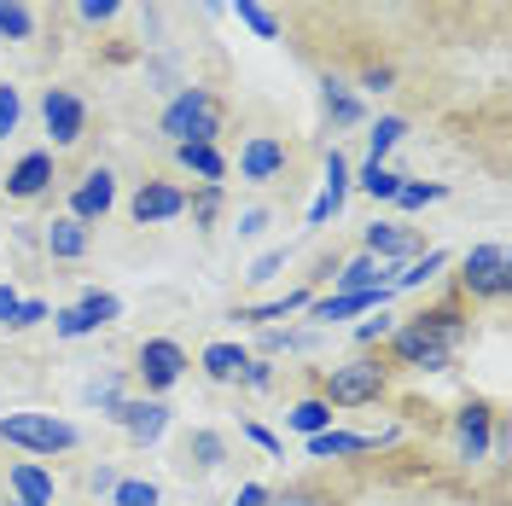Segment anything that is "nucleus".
<instances>
[{
    "mask_svg": "<svg viewBox=\"0 0 512 506\" xmlns=\"http://www.w3.org/2000/svg\"><path fill=\"white\" fill-rule=\"evenodd\" d=\"M76 309H82V315H88V326H111V320L123 315V303H117V297H111V291H82V303H76Z\"/></svg>",
    "mask_w": 512,
    "mask_h": 506,
    "instance_id": "nucleus-32",
    "label": "nucleus"
},
{
    "mask_svg": "<svg viewBox=\"0 0 512 506\" xmlns=\"http://www.w3.org/2000/svg\"><path fill=\"white\" fill-rule=\"evenodd\" d=\"M18 6H30V0H18Z\"/></svg>",
    "mask_w": 512,
    "mask_h": 506,
    "instance_id": "nucleus-53",
    "label": "nucleus"
},
{
    "mask_svg": "<svg viewBox=\"0 0 512 506\" xmlns=\"http://www.w3.org/2000/svg\"><path fill=\"white\" fill-rule=\"evenodd\" d=\"M198 6H204V12H210V18H216V12H227V0H198Z\"/></svg>",
    "mask_w": 512,
    "mask_h": 506,
    "instance_id": "nucleus-52",
    "label": "nucleus"
},
{
    "mask_svg": "<svg viewBox=\"0 0 512 506\" xmlns=\"http://www.w3.org/2000/svg\"><path fill=\"white\" fill-rule=\"evenodd\" d=\"M6 489H12V506H53L59 501V483L47 466H35V460H18L12 472H6Z\"/></svg>",
    "mask_w": 512,
    "mask_h": 506,
    "instance_id": "nucleus-16",
    "label": "nucleus"
},
{
    "mask_svg": "<svg viewBox=\"0 0 512 506\" xmlns=\"http://www.w3.org/2000/svg\"><path fill=\"white\" fill-rule=\"evenodd\" d=\"M111 204H117V175L99 163V169H88V175L70 187V210H64V216H76L82 227H94V222L111 216Z\"/></svg>",
    "mask_w": 512,
    "mask_h": 506,
    "instance_id": "nucleus-8",
    "label": "nucleus"
},
{
    "mask_svg": "<svg viewBox=\"0 0 512 506\" xmlns=\"http://www.w3.org/2000/svg\"><path fill=\"white\" fill-rule=\"evenodd\" d=\"M280 349H297V338L280 332V326H268V332H262V355H280Z\"/></svg>",
    "mask_w": 512,
    "mask_h": 506,
    "instance_id": "nucleus-45",
    "label": "nucleus"
},
{
    "mask_svg": "<svg viewBox=\"0 0 512 506\" xmlns=\"http://www.w3.org/2000/svg\"><path fill=\"white\" fill-rule=\"evenodd\" d=\"M163 489L152 483V477H117L111 483V506H158Z\"/></svg>",
    "mask_w": 512,
    "mask_h": 506,
    "instance_id": "nucleus-27",
    "label": "nucleus"
},
{
    "mask_svg": "<svg viewBox=\"0 0 512 506\" xmlns=\"http://www.w3.org/2000/svg\"><path fill=\"white\" fill-rule=\"evenodd\" d=\"M280 268H286V251H268V256H256V262H251V274H245V280L262 285V280H274Z\"/></svg>",
    "mask_w": 512,
    "mask_h": 506,
    "instance_id": "nucleus-43",
    "label": "nucleus"
},
{
    "mask_svg": "<svg viewBox=\"0 0 512 506\" xmlns=\"http://www.w3.org/2000/svg\"><path fill=\"white\" fill-rule=\"evenodd\" d=\"M291 163V146L280 140V134H251L245 146H239V175L245 181H256V187H268V181H280Z\"/></svg>",
    "mask_w": 512,
    "mask_h": 506,
    "instance_id": "nucleus-10",
    "label": "nucleus"
},
{
    "mask_svg": "<svg viewBox=\"0 0 512 506\" xmlns=\"http://www.w3.org/2000/svg\"><path fill=\"white\" fill-rule=\"evenodd\" d=\"M384 390H390V367H384V355H350V361H338V367H326V379H320V402H332V408H367V402H384Z\"/></svg>",
    "mask_w": 512,
    "mask_h": 506,
    "instance_id": "nucleus-2",
    "label": "nucleus"
},
{
    "mask_svg": "<svg viewBox=\"0 0 512 506\" xmlns=\"http://www.w3.org/2000/svg\"><path fill=\"white\" fill-rule=\"evenodd\" d=\"M320 192H326L338 210H344V198H350V163H344L338 146H332V158H326V187H320Z\"/></svg>",
    "mask_w": 512,
    "mask_h": 506,
    "instance_id": "nucleus-36",
    "label": "nucleus"
},
{
    "mask_svg": "<svg viewBox=\"0 0 512 506\" xmlns=\"http://www.w3.org/2000/svg\"><path fill=\"white\" fill-rule=\"evenodd\" d=\"M384 349H390V361H396V367H414V373H443L460 344H448L437 326H425V320L414 315V320H396V326H390Z\"/></svg>",
    "mask_w": 512,
    "mask_h": 506,
    "instance_id": "nucleus-4",
    "label": "nucleus"
},
{
    "mask_svg": "<svg viewBox=\"0 0 512 506\" xmlns=\"http://www.w3.org/2000/svg\"><path fill=\"white\" fill-rule=\"evenodd\" d=\"M443 268H448V251H419L408 268H396V274H390V291H419V285L437 280Z\"/></svg>",
    "mask_w": 512,
    "mask_h": 506,
    "instance_id": "nucleus-24",
    "label": "nucleus"
},
{
    "mask_svg": "<svg viewBox=\"0 0 512 506\" xmlns=\"http://www.w3.org/2000/svg\"><path fill=\"white\" fill-rule=\"evenodd\" d=\"M402 181H408V175H396V169H390V163H361V169H355L350 175V187L355 192H367V198H379V204H390V198H396V192H402Z\"/></svg>",
    "mask_w": 512,
    "mask_h": 506,
    "instance_id": "nucleus-23",
    "label": "nucleus"
},
{
    "mask_svg": "<svg viewBox=\"0 0 512 506\" xmlns=\"http://www.w3.org/2000/svg\"><path fill=\"white\" fill-rule=\"evenodd\" d=\"M268 506H326L315 489H286V495H268Z\"/></svg>",
    "mask_w": 512,
    "mask_h": 506,
    "instance_id": "nucleus-44",
    "label": "nucleus"
},
{
    "mask_svg": "<svg viewBox=\"0 0 512 506\" xmlns=\"http://www.w3.org/2000/svg\"><path fill=\"white\" fill-rule=\"evenodd\" d=\"M320 111H326V123H332V128L367 123V111H361L355 88H350V82H338V76H326V82H320Z\"/></svg>",
    "mask_w": 512,
    "mask_h": 506,
    "instance_id": "nucleus-17",
    "label": "nucleus"
},
{
    "mask_svg": "<svg viewBox=\"0 0 512 506\" xmlns=\"http://www.w3.org/2000/svg\"><path fill=\"white\" fill-rule=\"evenodd\" d=\"M111 419L128 431V443H158L163 431H169V402L163 396H123Z\"/></svg>",
    "mask_w": 512,
    "mask_h": 506,
    "instance_id": "nucleus-9",
    "label": "nucleus"
},
{
    "mask_svg": "<svg viewBox=\"0 0 512 506\" xmlns=\"http://www.w3.org/2000/svg\"><path fill=\"white\" fill-rule=\"evenodd\" d=\"M47 315H53V309H47L41 297H18V315H12V326H6V332H30V326H41Z\"/></svg>",
    "mask_w": 512,
    "mask_h": 506,
    "instance_id": "nucleus-38",
    "label": "nucleus"
},
{
    "mask_svg": "<svg viewBox=\"0 0 512 506\" xmlns=\"http://www.w3.org/2000/svg\"><path fill=\"white\" fill-rule=\"evenodd\" d=\"M233 506H268V489H262V483H245V489H239V501Z\"/></svg>",
    "mask_w": 512,
    "mask_h": 506,
    "instance_id": "nucleus-51",
    "label": "nucleus"
},
{
    "mask_svg": "<svg viewBox=\"0 0 512 506\" xmlns=\"http://www.w3.org/2000/svg\"><path fill=\"white\" fill-rule=\"evenodd\" d=\"M262 227H268V210H245V216H239V233H245V239H256Z\"/></svg>",
    "mask_w": 512,
    "mask_h": 506,
    "instance_id": "nucleus-48",
    "label": "nucleus"
},
{
    "mask_svg": "<svg viewBox=\"0 0 512 506\" xmlns=\"http://www.w3.org/2000/svg\"><path fill=\"white\" fill-rule=\"evenodd\" d=\"M88 402H99V408L111 413L117 402H123V379H99V384H88Z\"/></svg>",
    "mask_w": 512,
    "mask_h": 506,
    "instance_id": "nucleus-41",
    "label": "nucleus"
},
{
    "mask_svg": "<svg viewBox=\"0 0 512 506\" xmlns=\"http://www.w3.org/2000/svg\"><path fill=\"white\" fill-rule=\"evenodd\" d=\"M460 291L472 297V303H501L512 291V262H507V245H472V251L460 256Z\"/></svg>",
    "mask_w": 512,
    "mask_h": 506,
    "instance_id": "nucleus-5",
    "label": "nucleus"
},
{
    "mask_svg": "<svg viewBox=\"0 0 512 506\" xmlns=\"http://www.w3.org/2000/svg\"><path fill=\"white\" fill-rule=\"evenodd\" d=\"M390 326H396V320H390V315H384V309H379V320H367V326H361V332H355V344H361V349L384 344V338H390Z\"/></svg>",
    "mask_w": 512,
    "mask_h": 506,
    "instance_id": "nucleus-42",
    "label": "nucleus"
},
{
    "mask_svg": "<svg viewBox=\"0 0 512 506\" xmlns=\"http://www.w3.org/2000/svg\"><path fill=\"white\" fill-rule=\"evenodd\" d=\"M70 6H76V24H88V30L117 24V12H123V0H70Z\"/></svg>",
    "mask_w": 512,
    "mask_h": 506,
    "instance_id": "nucleus-35",
    "label": "nucleus"
},
{
    "mask_svg": "<svg viewBox=\"0 0 512 506\" xmlns=\"http://www.w3.org/2000/svg\"><path fill=\"white\" fill-rule=\"evenodd\" d=\"M390 82H396V70H390V64H379V70H367V76H361V88H367V94H384Z\"/></svg>",
    "mask_w": 512,
    "mask_h": 506,
    "instance_id": "nucleus-46",
    "label": "nucleus"
},
{
    "mask_svg": "<svg viewBox=\"0 0 512 506\" xmlns=\"http://www.w3.org/2000/svg\"><path fill=\"white\" fill-rule=\"evenodd\" d=\"M454 448H460V460H483L495 448V408L489 402H466L454 413Z\"/></svg>",
    "mask_w": 512,
    "mask_h": 506,
    "instance_id": "nucleus-13",
    "label": "nucleus"
},
{
    "mask_svg": "<svg viewBox=\"0 0 512 506\" xmlns=\"http://www.w3.org/2000/svg\"><path fill=\"white\" fill-rule=\"evenodd\" d=\"M402 134H408V123H402V117H379V123L367 128V158L384 163V158H390V146H396Z\"/></svg>",
    "mask_w": 512,
    "mask_h": 506,
    "instance_id": "nucleus-29",
    "label": "nucleus"
},
{
    "mask_svg": "<svg viewBox=\"0 0 512 506\" xmlns=\"http://www.w3.org/2000/svg\"><path fill=\"white\" fill-rule=\"evenodd\" d=\"M222 460H227V437L222 431H204V425L187 431V443H181V466H187V472H216Z\"/></svg>",
    "mask_w": 512,
    "mask_h": 506,
    "instance_id": "nucleus-19",
    "label": "nucleus"
},
{
    "mask_svg": "<svg viewBox=\"0 0 512 506\" xmlns=\"http://www.w3.org/2000/svg\"><path fill=\"white\" fill-rule=\"evenodd\" d=\"M35 35V12L18 0H0V41H30Z\"/></svg>",
    "mask_w": 512,
    "mask_h": 506,
    "instance_id": "nucleus-30",
    "label": "nucleus"
},
{
    "mask_svg": "<svg viewBox=\"0 0 512 506\" xmlns=\"http://www.w3.org/2000/svg\"><path fill=\"white\" fill-rule=\"evenodd\" d=\"M297 309H309V291H291V297H280V303H262V309H239L233 320H286V315H297Z\"/></svg>",
    "mask_w": 512,
    "mask_h": 506,
    "instance_id": "nucleus-34",
    "label": "nucleus"
},
{
    "mask_svg": "<svg viewBox=\"0 0 512 506\" xmlns=\"http://www.w3.org/2000/svg\"><path fill=\"white\" fill-rule=\"evenodd\" d=\"M12 315H18V291L0 285V326H12Z\"/></svg>",
    "mask_w": 512,
    "mask_h": 506,
    "instance_id": "nucleus-49",
    "label": "nucleus"
},
{
    "mask_svg": "<svg viewBox=\"0 0 512 506\" xmlns=\"http://www.w3.org/2000/svg\"><path fill=\"white\" fill-rule=\"evenodd\" d=\"M425 251V239H419L414 227H396V222H373L367 227V256H379L390 268H402V262H414Z\"/></svg>",
    "mask_w": 512,
    "mask_h": 506,
    "instance_id": "nucleus-14",
    "label": "nucleus"
},
{
    "mask_svg": "<svg viewBox=\"0 0 512 506\" xmlns=\"http://www.w3.org/2000/svg\"><path fill=\"white\" fill-rule=\"evenodd\" d=\"M128 216L140 227L175 222V216H187V192L175 187V181H140V192L128 198Z\"/></svg>",
    "mask_w": 512,
    "mask_h": 506,
    "instance_id": "nucleus-11",
    "label": "nucleus"
},
{
    "mask_svg": "<svg viewBox=\"0 0 512 506\" xmlns=\"http://www.w3.org/2000/svg\"><path fill=\"white\" fill-rule=\"evenodd\" d=\"M175 158H181V169L198 175V181H222V175H227L222 146H175Z\"/></svg>",
    "mask_w": 512,
    "mask_h": 506,
    "instance_id": "nucleus-25",
    "label": "nucleus"
},
{
    "mask_svg": "<svg viewBox=\"0 0 512 506\" xmlns=\"http://www.w3.org/2000/svg\"><path fill=\"white\" fill-rule=\"evenodd\" d=\"M47 187H53V152H24L6 169V198H18V204L41 198Z\"/></svg>",
    "mask_w": 512,
    "mask_h": 506,
    "instance_id": "nucleus-15",
    "label": "nucleus"
},
{
    "mask_svg": "<svg viewBox=\"0 0 512 506\" xmlns=\"http://www.w3.org/2000/svg\"><path fill=\"white\" fill-rule=\"evenodd\" d=\"M443 192H448L443 181H402V192H396L390 204H396V210H425V204H437Z\"/></svg>",
    "mask_w": 512,
    "mask_h": 506,
    "instance_id": "nucleus-33",
    "label": "nucleus"
},
{
    "mask_svg": "<svg viewBox=\"0 0 512 506\" xmlns=\"http://www.w3.org/2000/svg\"><path fill=\"white\" fill-rule=\"evenodd\" d=\"M158 134L169 140V146H216L222 140V105H216V94L210 88H175L169 94V105H163L158 117Z\"/></svg>",
    "mask_w": 512,
    "mask_h": 506,
    "instance_id": "nucleus-1",
    "label": "nucleus"
},
{
    "mask_svg": "<svg viewBox=\"0 0 512 506\" xmlns=\"http://www.w3.org/2000/svg\"><path fill=\"white\" fill-rule=\"evenodd\" d=\"M53 332H59V338H88L94 326H88V315L70 303V309H59V315H53Z\"/></svg>",
    "mask_w": 512,
    "mask_h": 506,
    "instance_id": "nucleus-39",
    "label": "nucleus"
},
{
    "mask_svg": "<svg viewBox=\"0 0 512 506\" xmlns=\"http://www.w3.org/2000/svg\"><path fill=\"white\" fill-rule=\"evenodd\" d=\"M245 437H251L256 448H268V454H280V437H274L268 425H245Z\"/></svg>",
    "mask_w": 512,
    "mask_h": 506,
    "instance_id": "nucleus-47",
    "label": "nucleus"
},
{
    "mask_svg": "<svg viewBox=\"0 0 512 506\" xmlns=\"http://www.w3.org/2000/svg\"><path fill=\"white\" fill-rule=\"evenodd\" d=\"M0 443L53 460V454L82 448V431H76L70 419H59V413H6V419H0Z\"/></svg>",
    "mask_w": 512,
    "mask_h": 506,
    "instance_id": "nucleus-3",
    "label": "nucleus"
},
{
    "mask_svg": "<svg viewBox=\"0 0 512 506\" xmlns=\"http://www.w3.org/2000/svg\"><path fill=\"white\" fill-rule=\"evenodd\" d=\"M187 367H192V361H187V349L175 344V338H146V344L134 349V379L146 384V396L175 390Z\"/></svg>",
    "mask_w": 512,
    "mask_h": 506,
    "instance_id": "nucleus-6",
    "label": "nucleus"
},
{
    "mask_svg": "<svg viewBox=\"0 0 512 506\" xmlns=\"http://www.w3.org/2000/svg\"><path fill=\"white\" fill-rule=\"evenodd\" d=\"M390 262H379V256H355V262H344L332 280H338V291H379V285H390Z\"/></svg>",
    "mask_w": 512,
    "mask_h": 506,
    "instance_id": "nucleus-22",
    "label": "nucleus"
},
{
    "mask_svg": "<svg viewBox=\"0 0 512 506\" xmlns=\"http://www.w3.org/2000/svg\"><path fill=\"white\" fill-rule=\"evenodd\" d=\"M41 128L53 134V146H76L88 134V105L70 94V88H47L41 94Z\"/></svg>",
    "mask_w": 512,
    "mask_h": 506,
    "instance_id": "nucleus-7",
    "label": "nucleus"
},
{
    "mask_svg": "<svg viewBox=\"0 0 512 506\" xmlns=\"http://www.w3.org/2000/svg\"><path fill=\"white\" fill-rule=\"evenodd\" d=\"M41 239H47V256H53V262H76V256H88V245H94L88 227L76 222V216H53Z\"/></svg>",
    "mask_w": 512,
    "mask_h": 506,
    "instance_id": "nucleus-18",
    "label": "nucleus"
},
{
    "mask_svg": "<svg viewBox=\"0 0 512 506\" xmlns=\"http://www.w3.org/2000/svg\"><path fill=\"white\" fill-rule=\"evenodd\" d=\"M396 291L390 285H379V291H332V297H309V320L315 326H332V320H350V315H373V309H384Z\"/></svg>",
    "mask_w": 512,
    "mask_h": 506,
    "instance_id": "nucleus-12",
    "label": "nucleus"
},
{
    "mask_svg": "<svg viewBox=\"0 0 512 506\" xmlns=\"http://www.w3.org/2000/svg\"><path fill=\"white\" fill-rule=\"evenodd\" d=\"M286 419H291V431L315 437V431H326V425H332V402H320V396H309V402H297V408H291Z\"/></svg>",
    "mask_w": 512,
    "mask_h": 506,
    "instance_id": "nucleus-28",
    "label": "nucleus"
},
{
    "mask_svg": "<svg viewBox=\"0 0 512 506\" xmlns=\"http://www.w3.org/2000/svg\"><path fill=\"white\" fill-rule=\"evenodd\" d=\"M111 483H117V472H111V466H99V472H88V489H94V495H111Z\"/></svg>",
    "mask_w": 512,
    "mask_h": 506,
    "instance_id": "nucleus-50",
    "label": "nucleus"
},
{
    "mask_svg": "<svg viewBox=\"0 0 512 506\" xmlns=\"http://www.w3.org/2000/svg\"><path fill=\"white\" fill-rule=\"evenodd\" d=\"M227 6L239 12V24H245L251 35H262V41H274V35H280V24H274V12H268L262 0H227Z\"/></svg>",
    "mask_w": 512,
    "mask_h": 506,
    "instance_id": "nucleus-31",
    "label": "nucleus"
},
{
    "mask_svg": "<svg viewBox=\"0 0 512 506\" xmlns=\"http://www.w3.org/2000/svg\"><path fill=\"white\" fill-rule=\"evenodd\" d=\"M204 373L216 384H239V373H245V361H251V349L245 344H227V338H216V344H204Z\"/></svg>",
    "mask_w": 512,
    "mask_h": 506,
    "instance_id": "nucleus-21",
    "label": "nucleus"
},
{
    "mask_svg": "<svg viewBox=\"0 0 512 506\" xmlns=\"http://www.w3.org/2000/svg\"><path fill=\"white\" fill-rule=\"evenodd\" d=\"M239 384H245V390H268V384H274V361H268V355H251L245 373H239Z\"/></svg>",
    "mask_w": 512,
    "mask_h": 506,
    "instance_id": "nucleus-40",
    "label": "nucleus"
},
{
    "mask_svg": "<svg viewBox=\"0 0 512 506\" xmlns=\"http://www.w3.org/2000/svg\"><path fill=\"white\" fill-rule=\"evenodd\" d=\"M18 123H24V94H18L12 82H0V140L18 134Z\"/></svg>",
    "mask_w": 512,
    "mask_h": 506,
    "instance_id": "nucleus-37",
    "label": "nucleus"
},
{
    "mask_svg": "<svg viewBox=\"0 0 512 506\" xmlns=\"http://www.w3.org/2000/svg\"><path fill=\"white\" fill-rule=\"evenodd\" d=\"M373 448H379V437H355V431H338V425H326V431L309 437L315 460H350V454H373Z\"/></svg>",
    "mask_w": 512,
    "mask_h": 506,
    "instance_id": "nucleus-20",
    "label": "nucleus"
},
{
    "mask_svg": "<svg viewBox=\"0 0 512 506\" xmlns=\"http://www.w3.org/2000/svg\"><path fill=\"white\" fill-rule=\"evenodd\" d=\"M227 204V187L222 181H198V192H187V210H192V227H216Z\"/></svg>",
    "mask_w": 512,
    "mask_h": 506,
    "instance_id": "nucleus-26",
    "label": "nucleus"
}]
</instances>
